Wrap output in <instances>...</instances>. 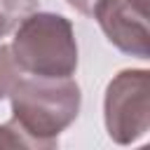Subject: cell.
<instances>
[{
  "label": "cell",
  "instance_id": "1",
  "mask_svg": "<svg viewBox=\"0 0 150 150\" xmlns=\"http://www.w3.org/2000/svg\"><path fill=\"white\" fill-rule=\"evenodd\" d=\"M12 120L40 145L54 148L80 112L82 94L70 77H19L9 91Z\"/></svg>",
  "mask_w": 150,
  "mask_h": 150
},
{
  "label": "cell",
  "instance_id": "2",
  "mask_svg": "<svg viewBox=\"0 0 150 150\" xmlns=\"http://www.w3.org/2000/svg\"><path fill=\"white\" fill-rule=\"evenodd\" d=\"M9 49L21 73L38 77H70L77 68L73 23L54 12H30L16 26Z\"/></svg>",
  "mask_w": 150,
  "mask_h": 150
},
{
  "label": "cell",
  "instance_id": "3",
  "mask_svg": "<svg viewBox=\"0 0 150 150\" xmlns=\"http://www.w3.org/2000/svg\"><path fill=\"white\" fill-rule=\"evenodd\" d=\"M105 131L117 145L141 141L150 129V73L145 68L120 70L103 98Z\"/></svg>",
  "mask_w": 150,
  "mask_h": 150
},
{
  "label": "cell",
  "instance_id": "4",
  "mask_svg": "<svg viewBox=\"0 0 150 150\" xmlns=\"http://www.w3.org/2000/svg\"><path fill=\"white\" fill-rule=\"evenodd\" d=\"M94 19H98L108 42L120 52L150 59L148 0H103Z\"/></svg>",
  "mask_w": 150,
  "mask_h": 150
},
{
  "label": "cell",
  "instance_id": "5",
  "mask_svg": "<svg viewBox=\"0 0 150 150\" xmlns=\"http://www.w3.org/2000/svg\"><path fill=\"white\" fill-rule=\"evenodd\" d=\"M40 0H0V38L14 30L30 12H35Z\"/></svg>",
  "mask_w": 150,
  "mask_h": 150
},
{
  "label": "cell",
  "instance_id": "6",
  "mask_svg": "<svg viewBox=\"0 0 150 150\" xmlns=\"http://www.w3.org/2000/svg\"><path fill=\"white\" fill-rule=\"evenodd\" d=\"M19 77H21V68L14 61L12 49L7 45H0V101L9 96V91Z\"/></svg>",
  "mask_w": 150,
  "mask_h": 150
},
{
  "label": "cell",
  "instance_id": "7",
  "mask_svg": "<svg viewBox=\"0 0 150 150\" xmlns=\"http://www.w3.org/2000/svg\"><path fill=\"white\" fill-rule=\"evenodd\" d=\"M0 145H5V148H40L14 120H9L7 124H0Z\"/></svg>",
  "mask_w": 150,
  "mask_h": 150
},
{
  "label": "cell",
  "instance_id": "8",
  "mask_svg": "<svg viewBox=\"0 0 150 150\" xmlns=\"http://www.w3.org/2000/svg\"><path fill=\"white\" fill-rule=\"evenodd\" d=\"M66 2H68L73 9H77L80 14H84V16H94L103 0H66Z\"/></svg>",
  "mask_w": 150,
  "mask_h": 150
}]
</instances>
